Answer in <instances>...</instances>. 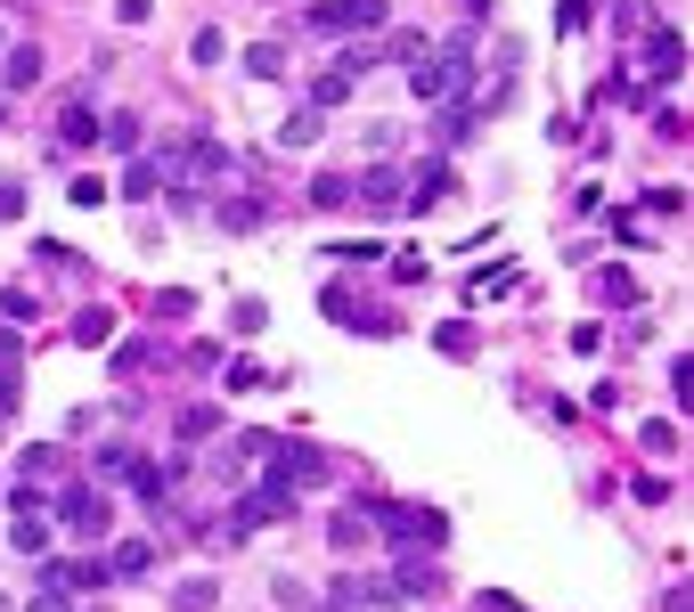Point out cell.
I'll return each instance as SVG.
<instances>
[{
  "label": "cell",
  "instance_id": "obj_22",
  "mask_svg": "<svg viewBox=\"0 0 694 612\" xmlns=\"http://www.w3.org/2000/svg\"><path fill=\"white\" fill-rule=\"evenodd\" d=\"M278 147H286V156H294V147H319V107H286Z\"/></svg>",
  "mask_w": 694,
  "mask_h": 612
},
{
  "label": "cell",
  "instance_id": "obj_30",
  "mask_svg": "<svg viewBox=\"0 0 694 612\" xmlns=\"http://www.w3.org/2000/svg\"><path fill=\"white\" fill-rule=\"evenodd\" d=\"M311 204H319V213H335V204H351V180H344V172H319V180H311Z\"/></svg>",
  "mask_w": 694,
  "mask_h": 612
},
{
  "label": "cell",
  "instance_id": "obj_31",
  "mask_svg": "<svg viewBox=\"0 0 694 612\" xmlns=\"http://www.w3.org/2000/svg\"><path fill=\"white\" fill-rule=\"evenodd\" d=\"M107 197H115V188L98 180V172H82V180L66 188V204H82V213H98V204H107Z\"/></svg>",
  "mask_w": 694,
  "mask_h": 612
},
{
  "label": "cell",
  "instance_id": "obj_2",
  "mask_svg": "<svg viewBox=\"0 0 694 612\" xmlns=\"http://www.w3.org/2000/svg\"><path fill=\"white\" fill-rule=\"evenodd\" d=\"M50 523L57 531H74V539H107V523H115V506L98 482H66V490L50 498Z\"/></svg>",
  "mask_w": 694,
  "mask_h": 612
},
{
  "label": "cell",
  "instance_id": "obj_38",
  "mask_svg": "<svg viewBox=\"0 0 694 612\" xmlns=\"http://www.w3.org/2000/svg\"><path fill=\"white\" fill-rule=\"evenodd\" d=\"M262 384V360H229V392H254Z\"/></svg>",
  "mask_w": 694,
  "mask_h": 612
},
{
  "label": "cell",
  "instance_id": "obj_27",
  "mask_svg": "<svg viewBox=\"0 0 694 612\" xmlns=\"http://www.w3.org/2000/svg\"><path fill=\"white\" fill-rule=\"evenodd\" d=\"M98 147H115V156H139V115H107V123H98Z\"/></svg>",
  "mask_w": 694,
  "mask_h": 612
},
{
  "label": "cell",
  "instance_id": "obj_28",
  "mask_svg": "<svg viewBox=\"0 0 694 612\" xmlns=\"http://www.w3.org/2000/svg\"><path fill=\"white\" fill-rule=\"evenodd\" d=\"M425 50H433V41H425V33H409V25H401V33H385V57H392V66H417Z\"/></svg>",
  "mask_w": 694,
  "mask_h": 612
},
{
  "label": "cell",
  "instance_id": "obj_46",
  "mask_svg": "<svg viewBox=\"0 0 694 612\" xmlns=\"http://www.w3.org/2000/svg\"><path fill=\"white\" fill-rule=\"evenodd\" d=\"M303 612H335V604H303Z\"/></svg>",
  "mask_w": 694,
  "mask_h": 612
},
{
  "label": "cell",
  "instance_id": "obj_1",
  "mask_svg": "<svg viewBox=\"0 0 694 612\" xmlns=\"http://www.w3.org/2000/svg\"><path fill=\"white\" fill-rule=\"evenodd\" d=\"M368 523L401 547V556H433V547H450L441 506H417V498H368Z\"/></svg>",
  "mask_w": 694,
  "mask_h": 612
},
{
  "label": "cell",
  "instance_id": "obj_3",
  "mask_svg": "<svg viewBox=\"0 0 694 612\" xmlns=\"http://www.w3.org/2000/svg\"><path fill=\"white\" fill-rule=\"evenodd\" d=\"M262 466H270V490H294V498L319 490V482L335 474V466H327V450H311V441H270Z\"/></svg>",
  "mask_w": 694,
  "mask_h": 612
},
{
  "label": "cell",
  "instance_id": "obj_4",
  "mask_svg": "<svg viewBox=\"0 0 694 612\" xmlns=\"http://www.w3.org/2000/svg\"><path fill=\"white\" fill-rule=\"evenodd\" d=\"M368 66H385V57H376V50H344V57H335V66H319V74H311V91H303V107H344V98L351 91H360V82H368Z\"/></svg>",
  "mask_w": 694,
  "mask_h": 612
},
{
  "label": "cell",
  "instance_id": "obj_25",
  "mask_svg": "<svg viewBox=\"0 0 694 612\" xmlns=\"http://www.w3.org/2000/svg\"><path fill=\"white\" fill-rule=\"evenodd\" d=\"M433 351H441V360H474L482 344H474V327H466V319H450V327H433Z\"/></svg>",
  "mask_w": 694,
  "mask_h": 612
},
{
  "label": "cell",
  "instance_id": "obj_35",
  "mask_svg": "<svg viewBox=\"0 0 694 612\" xmlns=\"http://www.w3.org/2000/svg\"><path fill=\"white\" fill-rule=\"evenodd\" d=\"M327 262H351V270H360V262H385V245H376V238H360V245H335Z\"/></svg>",
  "mask_w": 694,
  "mask_h": 612
},
{
  "label": "cell",
  "instance_id": "obj_12",
  "mask_svg": "<svg viewBox=\"0 0 694 612\" xmlns=\"http://www.w3.org/2000/svg\"><path fill=\"white\" fill-rule=\"evenodd\" d=\"M33 82H41V50H33V41H17V50H0V98L33 91Z\"/></svg>",
  "mask_w": 694,
  "mask_h": 612
},
{
  "label": "cell",
  "instance_id": "obj_36",
  "mask_svg": "<svg viewBox=\"0 0 694 612\" xmlns=\"http://www.w3.org/2000/svg\"><path fill=\"white\" fill-rule=\"evenodd\" d=\"M327 319H344V327L360 319V303H351V286H327ZM351 335H360V327H351Z\"/></svg>",
  "mask_w": 694,
  "mask_h": 612
},
{
  "label": "cell",
  "instance_id": "obj_19",
  "mask_svg": "<svg viewBox=\"0 0 694 612\" xmlns=\"http://www.w3.org/2000/svg\"><path fill=\"white\" fill-rule=\"evenodd\" d=\"M74 344H82V351H107V344H115V310H107V303L74 310Z\"/></svg>",
  "mask_w": 694,
  "mask_h": 612
},
{
  "label": "cell",
  "instance_id": "obj_26",
  "mask_svg": "<svg viewBox=\"0 0 694 612\" xmlns=\"http://www.w3.org/2000/svg\"><path fill=\"white\" fill-rule=\"evenodd\" d=\"M245 74H254V82H278V74H286V41H254V50H245Z\"/></svg>",
  "mask_w": 694,
  "mask_h": 612
},
{
  "label": "cell",
  "instance_id": "obj_48",
  "mask_svg": "<svg viewBox=\"0 0 694 612\" xmlns=\"http://www.w3.org/2000/svg\"><path fill=\"white\" fill-rule=\"evenodd\" d=\"M0 50H9V25H0Z\"/></svg>",
  "mask_w": 694,
  "mask_h": 612
},
{
  "label": "cell",
  "instance_id": "obj_41",
  "mask_svg": "<svg viewBox=\"0 0 694 612\" xmlns=\"http://www.w3.org/2000/svg\"><path fill=\"white\" fill-rule=\"evenodd\" d=\"M25 612H74V597H57V588H33Z\"/></svg>",
  "mask_w": 694,
  "mask_h": 612
},
{
  "label": "cell",
  "instance_id": "obj_11",
  "mask_svg": "<svg viewBox=\"0 0 694 612\" xmlns=\"http://www.w3.org/2000/svg\"><path fill=\"white\" fill-rule=\"evenodd\" d=\"M327 539H335V556H360V547L376 539V523H368V498H351L344 515L327 523Z\"/></svg>",
  "mask_w": 694,
  "mask_h": 612
},
{
  "label": "cell",
  "instance_id": "obj_29",
  "mask_svg": "<svg viewBox=\"0 0 694 612\" xmlns=\"http://www.w3.org/2000/svg\"><path fill=\"white\" fill-rule=\"evenodd\" d=\"M17 474H25V482H50V474H57V450H50V441H33V450H17Z\"/></svg>",
  "mask_w": 694,
  "mask_h": 612
},
{
  "label": "cell",
  "instance_id": "obj_42",
  "mask_svg": "<svg viewBox=\"0 0 694 612\" xmlns=\"http://www.w3.org/2000/svg\"><path fill=\"white\" fill-rule=\"evenodd\" d=\"M588 25V0H564V9H556V33H580Z\"/></svg>",
  "mask_w": 694,
  "mask_h": 612
},
{
  "label": "cell",
  "instance_id": "obj_20",
  "mask_svg": "<svg viewBox=\"0 0 694 612\" xmlns=\"http://www.w3.org/2000/svg\"><path fill=\"white\" fill-rule=\"evenodd\" d=\"M172 425H180V441H213V433H221V400H188Z\"/></svg>",
  "mask_w": 694,
  "mask_h": 612
},
{
  "label": "cell",
  "instance_id": "obj_13",
  "mask_svg": "<svg viewBox=\"0 0 694 612\" xmlns=\"http://www.w3.org/2000/svg\"><path fill=\"white\" fill-rule=\"evenodd\" d=\"M57 147H98V115H91V91L66 98V115H57Z\"/></svg>",
  "mask_w": 694,
  "mask_h": 612
},
{
  "label": "cell",
  "instance_id": "obj_37",
  "mask_svg": "<svg viewBox=\"0 0 694 612\" xmlns=\"http://www.w3.org/2000/svg\"><path fill=\"white\" fill-rule=\"evenodd\" d=\"M670 392H679V409H694V360H670Z\"/></svg>",
  "mask_w": 694,
  "mask_h": 612
},
{
  "label": "cell",
  "instance_id": "obj_32",
  "mask_svg": "<svg viewBox=\"0 0 694 612\" xmlns=\"http://www.w3.org/2000/svg\"><path fill=\"white\" fill-rule=\"evenodd\" d=\"M221 50H229V41H221V25H204L197 41H188V57H197V66H221Z\"/></svg>",
  "mask_w": 694,
  "mask_h": 612
},
{
  "label": "cell",
  "instance_id": "obj_40",
  "mask_svg": "<svg viewBox=\"0 0 694 612\" xmlns=\"http://www.w3.org/2000/svg\"><path fill=\"white\" fill-rule=\"evenodd\" d=\"M132 474V450H98V482H123Z\"/></svg>",
  "mask_w": 694,
  "mask_h": 612
},
{
  "label": "cell",
  "instance_id": "obj_34",
  "mask_svg": "<svg viewBox=\"0 0 694 612\" xmlns=\"http://www.w3.org/2000/svg\"><path fill=\"white\" fill-rule=\"evenodd\" d=\"M417 278H425V253H417V245L392 253V286H417Z\"/></svg>",
  "mask_w": 694,
  "mask_h": 612
},
{
  "label": "cell",
  "instance_id": "obj_10",
  "mask_svg": "<svg viewBox=\"0 0 694 612\" xmlns=\"http://www.w3.org/2000/svg\"><path fill=\"white\" fill-rule=\"evenodd\" d=\"M123 482H132L147 506H164V498H172V482H180V457H139L132 450V474H123Z\"/></svg>",
  "mask_w": 694,
  "mask_h": 612
},
{
  "label": "cell",
  "instance_id": "obj_18",
  "mask_svg": "<svg viewBox=\"0 0 694 612\" xmlns=\"http://www.w3.org/2000/svg\"><path fill=\"white\" fill-rule=\"evenodd\" d=\"M17 384H25V351H17V327H0V416L17 409Z\"/></svg>",
  "mask_w": 694,
  "mask_h": 612
},
{
  "label": "cell",
  "instance_id": "obj_33",
  "mask_svg": "<svg viewBox=\"0 0 694 612\" xmlns=\"http://www.w3.org/2000/svg\"><path fill=\"white\" fill-rule=\"evenodd\" d=\"M270 597H278L286 612H303V604H311V588H303V580H294V572H278V580H270Z\"/></svg>",
  "mask_w": 694,
  "mask_h": 612
},
{
  "label": "cell",
  "instance_id": "obj_16",
  "mask_svg": "<svg viewBox=\"0 0 694 612\" xmlns=\"http://www.w3.org/2000/svg\"><path fill=\"white\" fill-rule=\"evenodd\" d=\"M450 188H458V172H450V163H417V172H409V204L425 213V204H441Z\"/></svg>",
  "mask_w": 694,
  "mask_h": 612
},
{
  "label": "cell",
  "instance_id": "obj_14",
  "mask_svg": "<svg viewBox=\"0 0 694 612\" xmlns=\"http://www.w3.org/2000/svg\"><path fill=\"white\" fill-rule=\"evenodd\" d=\"M392 597H401V604H433L441 597V572H433L425 556H409L401 572H392Z\"/></svg>",
  "mask_w": 694,
  "mask_h": 612
},
{
  "label": "cell",
  "instance_id": "obj_23",
  "mask_svg": "<svg viewBox=\"0 0 694 612\" xmlns=\"http://www.w3.org/2000/svg\"><path fill=\"white\" fill-rule=\"evenodd\" d=\"M213 604H221V580H204V572H188L172 588V612H213Z\"/></svg>",
  "mask_w": 694,
  "mask_h": 612
},
{
  "label": "cell",
  "instance_id": "obj_43",
  "mask_svg": "<svg viewBox=\"0 0 694 612\" xmlns=\"http://www.w3.org/2000/svg\"><path fill=\"white\" fill-rule=\"evenodd\" d=\"M17 213H25V188H17V180H0V221H17Z\"/></svg>",
  "mask_w": 694,
  "mask_h": 612
},
{
  "label": "cell",
  "instance_id": "obj_44",
  "mask_svg": "<svg viewBox=\"0 0 694 612\" xmlns=\"http://www.w3.org/2000/svg\"><path fill=\"white\" fill-rule=\"evenodd\" d=\"M474 612H523L515 597H498V588H482V597H474Z\"/></svg>",
  "mask_w": 694,
  "mask_h": 612
},
{
  "label": "cell",
  "instance_id": "obj_17",
  "mask_svg": "<svg viewBox=\"0 0 694 612\" xmlns=\"http://www.w3.org/2000/svg\"><path fill=\"white\" fill-rule=\"evenodd\" d=\"M156 351H164L156 335H132V344H115V360H107V368H115V384H132V376H147V368H156Z\"/></svg>",
  "mask_w": 694,
  "mask_h": 612
},
{
  "label": "cell",
  "instance_id": "obj_15",
  "mask_svg": "<svg viewBox=\"0 0 694 612\" xmlns=\"http://www.w3.org/2000/svg\"><path fill=\"white\" fill-rule=\"evenodd\" d=\"M147 572H156V547L147 539H115L107 547V580H147Z\"/></svg>",
  "mask_w": 694,
  "mask_h": 612
},
{
  "label": "cell",
  "instance_id": "obj_24",
  "mask_svg": "<svg viewBox=\"0 0 694 612\" xmlns=\"http://www.w3.org/2000/svg\"><path fill=\"white\" fill-rule=\"evenodd\" d=\"M0 319H9V327H25V319H41V294H33L25 278H17V286H0Z\"/></svg>",
  "mask_w": 694,
  "mask_h": 612
},
{
  "label": "cell",
  "instance_id": "obj_39",
  "mask_svg": "<svg viewBox=\"0 0 694 612\" xmlns=\"http://www.w3.org/2000/svg\"><path fill=\"white\" fill-rule=\"evenodd\" d=\"M221 229H262V204H221Z\"/></svg>",
  "mask_w": 694,
  "mask_h": 612
},
{
  "label": "cell",
  "instance_id": "obj_47",
  "mask_svg": "<svg viewBox=\"0 0 694 612\" xmlns=\"http://www.w3.org/2000/svg\"><path fill=\"white\" fill-rule=\"evenodd\" d=\"M0 123H9V98H0Z\"/></svg>",
  "mask_w": 694,
  "mask_h": 612
},
{
  "label": "cell",
  "instance_id": "obj_6",
  "mask_svg": "<svg viewBox=\"0 0 694 612\" xmlns=\"http://www.w3.org/2000/svg\"><path fill=\"white\" fill-rule=\"evenodd\" d=\"M385 0H319L311 9V33H385Z\"/></svg>",
  "mask_w": 694,
  "mask_h": 612
},
{
  "label": "cell",
  "instance_id": "obj_21",
  "mask_svg": "<svg viewBox=\"0 0 694 612\" xmlns=\"http://www.w3.org/2000/svg\"><path fill=\"white\" fill-rule=\"evenodd\" d=\"M156 188H164V156H156V147H139L132 172H123V197H156Z\"/></svg>",
  "mask_w": 694,
  "mask_h": 612
},
{
  "label": "cell",
  "instance_id": "obj_8",
  "mask_svg": "<svg viewBox=\"0 0 694 612\" xmlns=\"http://www.w3.org/2000/svg\"><path fill=\"white\" fill-rule=\"evenodd\" d=\"M327 604L335 612H385V604H401V597H392V572H344Z\"/></svg>",
  "mask_w": 694,
  "mask_h": 612
},
{
  "label": "cell",
  "instance_id": "obj_7",
  "mask_svg": "<svg viewBox=\"0 0 694 612\" xmlns=\"http://www.w3.org/2000/svg\"><path fill=\"white\" fill-rule=\"evenodd\" d=\"M351 204H368V213H401V204H409V172H401V163H368V172H351Z\"/></svg>",
  "mask_w": 694,
  "mask_h": 612
},
{
  "label": "cell",
  "instance_id": "obj_5",
  "mask_svg": "<svg viewBox=\"0 0 694 612\" xmlns=\"http://www.w3.org/2000/svg\"><path fill=\"white\" fill-rule=\"evenodd\" d=\"M270 523H294V490H238L229 498V539H245V531H270Z\"/></svg>",
  "mask_w": 694,
  "mask_h": 612
},
{
  "label": "cell",
  "instance_id": "obj_45",
  "mask_svg": "<svg viewBox=\"0 0 694 612\" xmlns=\"http://www.w3.org/2000/svg\"><path fill=\"white\" fill-rule=\"evenodd\" d=\"M482 9H491V0H466V17H482Z\"/></svg>",
  "mask_w": 694,
  "mask_h": 612
},
{
  "label": "cell",
  "instance_id": "obj_9",
  "mask_svg": "<svg viewBox=\"0 0 694 612\" xmlns=\"http://www.w3.org/2000/svg\"><path fill=\"white\" fill-rule=\"evenodd\" d=\"M679 74H686V33L679 25H654V33H645V82L662 91V82H679Z\"/></svg>",
  "mask_w": 694,
  "mask_h": 612
}]
</instances>
